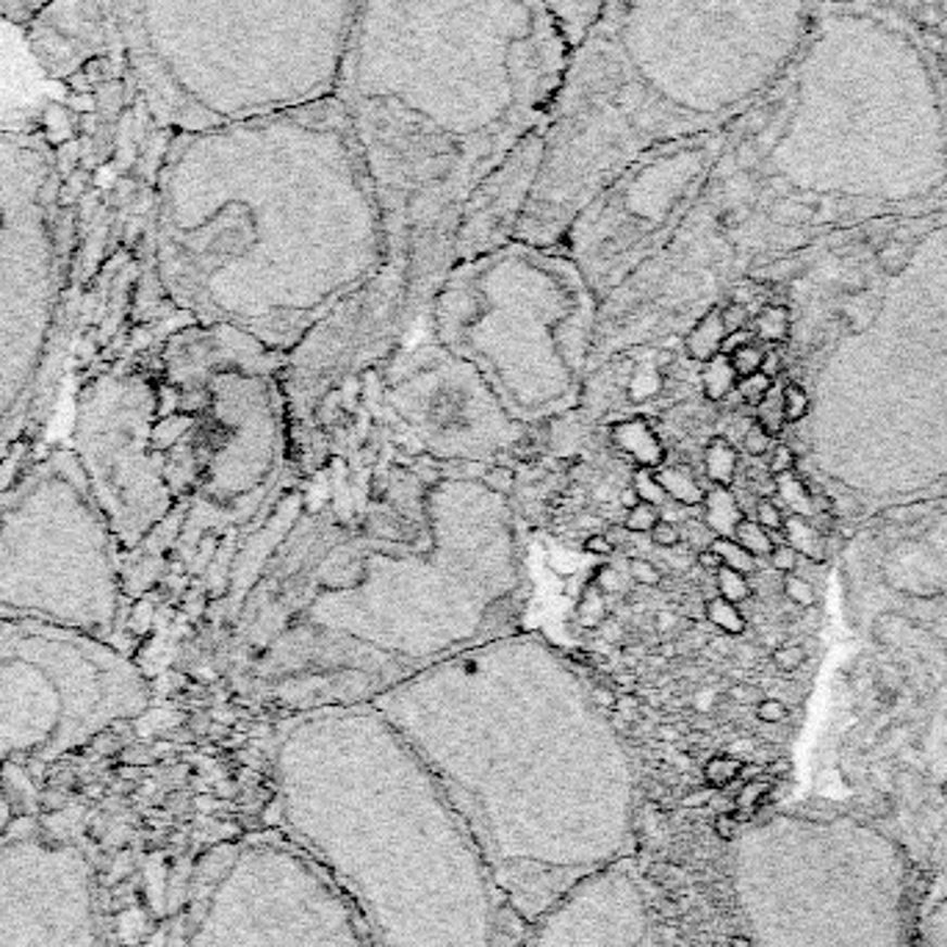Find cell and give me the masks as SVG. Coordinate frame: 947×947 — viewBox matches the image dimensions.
<instances>
[{"label":"cell","mask_w":947,"mask_h":947,"mask_svg":"<svg viewBox=\"0 0 947 947\" xmlns=\"http://www.w3.org/2000/svg\"><path fill=\"white\" fill-rule=\"evenodd\" d=\"M727 339V330H723V319H720V311L712 308L704 316L693 330L687 332L684 339V350H687L690 361L695 364H707L709 357L720 355V344Z\"/></svg>","instance_id":"cell-15"},{"label":"cell","mask_w":947,"mask_h":947,"mask_svg":"<svg viewBox=\"0 0 947 947\" xmlns=\"http://www.w3.org/2000/svg\"><path fill=\"white\" fill-rule=\"evenodd\" d=\"M782 591L784 596L790 598V602L795 604V607H815L818 604V591H815V584L809 582L806 577H800V573H784L782 579Z\"/></svg>","instance_id":"cell-27"},{"label":"cell","mask_w":947,"mask_h":947,"mask_svg":"<svg viewBox=\"0 0 947 947\" xmlns=\"http://www.w3.org/2000/svg\"><path fill=\"white\" fill-rule=\"evenodd\" d=\"M718 834L723 839H734V820L729 818H720L718 820Z\"/></svg>","instance_id":"cell-52"},{"label":"cell","mask_w":947,"mask_h":947,"mask_svg":"<svg viewBox=\"0 0 947 947\" xmlns=\"http://www.w3.org/2000/svg\"><path fill=\"white\" fill-rule=\"evenodd\" d=\"M740 468V452L734 450V443L723 435H715L712 441L704 446V471H707L709 482L720 488H732L737 480Z\"/></svg>","instance_id":"cell-16"},{"label":"cell","mask_w":947,"mask_h":947,"mask_svg":"<svg viewBox=\"0 0 947 947\" xmlns=\"http://www.w3.org/2000/svg\"><path fill=\"white\" fill-rule=\"evenodd\" d=\"M770 659H773L775 671L795 673L806 662V648L800 643H782L779 648H773V657Z\"/></svg>","instance_id":"cell-36"},{"label":"cell","mask_w":947,"mask_h":947,"mask_svg":"<svg viewBox=\"0 0 947 947\" xmlns=\"http://www.w3.org/2000/svg\"><path fill=\"white\" fill-rule=\"evenodd\" d=\"M695 566L704 568V571L715 573L720 568V557L712 552V548H702V552L695 554Z\"/></svg>","instance_id":"cell-50"},{"label":"cell","mask_w":947,"mask_h":947,"mask_svg":"<svg viewBox=\"0 0 947 947\" xmlns=\"http://www.w3.org/2000/svg\"><path fill=\"white\" fill-rule=\"evenodd\" d=\"M947 191V92L934 39L889 0H820L784 78L734 123L698 205L732 244L893 216L868 186Z\"/></svg>","instance_id":"cell-2"},{"label":"cell","mask_w":947,"mask_h":947,"mask_svg":"<svg viewBox=\"0 0 947 947\" xmlns=\"http://www.w3.org/2000/svg\"><path fill=\"white\" fill-rule=\"evenodd\" d=\"M750 332L762 346H779L790 339L793 330V314L787 305H765L754 319H750Z\"/></svg>","instance_id":"cell-18"},{"label":"cell","mask_w":947,"mask_h":947,"mask_svg":"<svg viewBox=\"0 0 947 947\" xmlns=\"http://www.w3.org/2000/svg\"><path fill=\"white\" fill-rule=\"evenodd\" d=\"M875 261H879L884 275H900V272H906V266L911 264V241H906L904 236L895 233L893 239L884 241V244L875 250Z\"/></svg>","instance_id":"cell-23"},{"label":"cell","mask_w":947,"mask_h":947,"mask_svg":"<svg viewBox=\"0 0 947 947\" xmlns=\"http://www.w3.org/2000/svg\"><path fill=\"white\" fill-rule=\"evenodd\" d=\"M784 543H790L800 557L812 563H823L829 557V538L823 529H818L815 518L790 516L784 521Z\"/></svg>","instance_id":"cell-14"},{"label":"cell","mask_w":947,"mask_h":947,"mask_svg":"<svg viewBox=\"0 0 947 947\" xmlns=\"http://www.w3.org/2000/svg\"><path fill=\"white\" fill-rule=\"evenodd\" d=\"M652 543L659 548L679 546V543H682V529H679V523L659 518V521L654 523V529H652Z\"/></svg>","instance_id":"cell-42"},{"label":"cell","mask_w":947,"mask_h":947,"mask_svg":"<svg viewBox=\"0 0 947 947\" xmlns=\"http://www.w3.org/2000/svg\"><path fill=\"white\" fill-rule=\"evenodd\" d=\"M48 3L50 0H0V20L25 25L34 12H39Z\"/></svg>","instance_id":"cell-34"},{"label":"cell","mask_w":947,"mask_h":947,"mask_svg":"<svg viewBox=\"0 0 947 947\" xmlns=\"http://www.w3.org/2000/svg\"><path fill=\"white\" fill-rule=\"evenodd\" d=\"M607 0H543V7L554 17V23L560 25L563 37L568 39L571 50L582 42L593 20L598 17L602 7Z\"/></svg>","instance_id":"cell-12"},{"label":"cell","mask_w":947,"mask_h":947,"mask_svg":"<svg viewBox=\"0 0 947 947\" xmlns=\"http://www.w3.org/2000/svg\"><path fill=\"white\" fill-rule=\"evenodd\" d=\"M468 673L446 693H388L380 712L430 770L498 893L532 929L577 881L629 856L632 765L604 709L566 677L518 687Z\"/></svg>","instance_id":"cell-3"},{"label":"cell","mask_w":947,"mask_h":947,"mask_svg":"<svg viewBox=\"0 0 947 947\" xmlns=\"http://www.w3.org/2000/svg\"><path fill=\"white\" fill-rule=\"evenodd\" d=\"M480 482L491 493H498V496H507V493L513 491V485H516V474H513L510 468H505V466H493V468H488L485 474H482Z\"/></svg>","instance_id":"cell-39"},{"label":"cell","mask_w":947,"mask_h":947,"mask_svg":"<svg viewBox=\"0 0 947 947\" xmlns=\"http://www.w3.org/2000/svg\"><path fill=\"white\" fill-rule=\"evenodd\" d=\"M23 28L37 62L53 78H67L100 55H117L105 0H50Z\"/></svg>","instance_id":"cell-10"},{"label":"cell","mask_w":947,"mask_h":947,"mask_svg":"<svg viewBox=\"0 0 947 947\" xmlns=\"http://www.w3.org/2000/svg\"><path fill=\"white\" fill-rule=\"evenodd\" d=\"M704 618H707L709 627L718 629L720 634H729V637H737V634H743L748 629L743 609L737 604L727 602L723 596H712L704 602Z\"/></svg>","instance_id":"cell-20"},{"label":"cell","mask_w":947,"mask_h":947,"mask_svg":"<svg viewBox=\"0 0 947 947\" xmlns=\"http://www.w3.org/2000/svg\"><path fill=\"white\" fill-rule=\"evenodd\" d=\"M762 371L765 377H770V380H779V375H782L784 371V357H782V352L779 350H765V357H762Z\"/></svg>","instance_id":"cell-45"},{"label":"cell","mask_w":947,"mask_h":947,"mask_svg":"<svg viewBox=\"0 0 947 947\" xmlns=\"http://www.w3.org/2000/svg\"><path fill=\"white\" fill-rule=\"evenodd\" d=\"M720 319H723V330L737 332L750 325V311L743 302H729L727 308H720Z\"/></svg>","instance_id":"cell-41"},{"label":"cell","mask_w":947,"mask_h":947,"mask_svg":"<svg viewBox=\"0 0 947 947\" xmlns=\"http://www.w3.org/2000/svg\"><path fill=\"white\" fill-rule=\"evenodd\" d=\"M613 548H616V543L609 541V535H602V532L584 538V552L596 554V557H607V554H613Z\"/></svg>","instance_id":"cell-46"},{"label":"cell","mask_w":947,"mask_h":947,"mask_svg":"<svg viewBox=\"0 0 947 947\" xmlns=\"http://www.w3.org/2000/svg\"><path fill=\"white\" fill-rule=\"evenodd\" d=\"M798 466V455H795L793 446L787 443H775L773 450L768 452V474L770 477H782V474L795 471Z\"/></svg>","instance_id":"cell-38"},{"label":"cell","mask_w":947,"mask_h":947,"mask_svg":"<svg viewBox=\"0 0 947 947\" xmlns=\"http://www.w3.org/2000/svg\"><path fill=\"white\" fill-rule=\"evenodd\" d=\"M632 491L637 493L640 502H648V505L654 507H662L665 502H668V493H665V488L659 485L657 474H654L652 468H637V471H634Z\"/></svg>","instance_id":"cell-26"},{"label":"cell","mask_w":947,"mask_h":947,"mask_svg":"<svg viewBox=\"0 0 947 947\" xmlns=\"http://www.w3.org/2000/svg\"><path fill=\"white\" fill-rule=\"evenodd\" d=\"M748 341H757L754 339V332H750V327H745V330H737V332H727V339H723V344H720V352H723V355H732L737 346L748 344Z\"/></svg>","instance_id":"cell-47"},{"label":"cell","mask_w":947,"mask_h":947,"mask_svg":"<svg viewBox=\"0 0 947 947\" xmlns=\"http://www.w3.org/2000/svg\"><path fill=\"white\" fill-rule=\"evenodd\" d=\"M136 98L191 134L336 98L361 0H105Z\"/></svg>","instance_id":"cell-7"},{"label":"cell","mask_w":947,"mask_h":947,"mask_svg":"<svg viewBox=\"0 0 947 947\" xmlns=\"http://www.w3.org/2000/svg\"><path fill=\"white\" fill-rule=\"evenodd\" d=\"M659 485L665 488L671 502H679L684 507H702L707 491L702 488V482L695 480L693 471L684 466H659L657 471Z\"/></svg>","instance_id":"cell-17"},{"label":"cell","mask_w":947,"mask_h":947,"mask_svg":"<svg viewBox=\"0 0 947 947\" xmlns=\"http://www.w3.org/2000/svg\"><path fill=\"white\" fill-rule=\"evenodd\" d=\"M779 438H773L770 432H765L757 421H750L743 432V452L748 457H768V452L773 450Z\"/></svg>","instance_id":"cell-33"},{"label":"cell","mask_w":947,"mask_h":947,"mask_svg":"<svg viewBox=\"0 0 947 947\" xmlns=\"http://www.w3.org/2000/svg\"><path fill=\"white\" fill-rule=\"evenodd\" d=\"M737 380H740L737 371H734L732 361H729V355H723V352L709 357L702 369V388H704V396H707L709 402L729 400V396L734 394V388H737Z\"/></svg>","instance_id":"cell-19"},{"label":"cell","mask_w":947,"mask_h":947,"mask_svg":"<svg viewBox=\"0 0 947 947\" xmlns=\"http://www.w3.org/2000/svg\"><path fill=\"white\" fill-rule=\"evenodd\" d=\"M762 357H765V346L759 344V341H748V344L737 346V350L729 355V361H732L737 377H748L754 375V371L762 369Z\"/></svg>","instance_id":"cell-30"},{"label":"cell","mask_w":947,"mask_h":947,"mask_svg":"<svg viewBox=\"0 0 947 947\" xmlns=\"http://www.w3.org/2000/svg\"><path fill=\"white\" fill-rule=\"evenodd\" d=\"M709 548H712V552L720 557V566H727V568H732V571L745 573V577L757 571V557L745 552V548L740 546L734 538H715L712 546Z\"/></svg>","instance_id":"cell-24"},{"label":"cell","mask_w":947,"mask_h":947,"mask_svg":"<svg viewBox=\"0 0 947 947\" xmlns=\"http://www.w3.org/2000/svg\"><path fill=\"white\" fill-rule=\"evenodd\" d=\"M598 591L602 593H618L621 591V584H623V579L618 577V571L616 568H602V571H598Z\"/></svg>","instance_id":"cell-49"},{"label":"cell","mask_w":947,"mask_h":947,"mask_svg":"<svg viewBox=\"0 0 947 947\" xmlns=\"http://www.w3.org/2000/svg\"><path fill=\"white\" fill-rule=\"evenodd\" d=\"M275 815L355 906L371 947H527L529 925L380 709L296 723L275 757Z\"/></svg>","instance_id":"cell-4"},{"label":"cell","mask_w":947,"mask_h":947,"mask_svg":"<svg viewBox=\"0 0 947 947\" xmlns=\"http://www.w3.org/2000/svg\"><path fill=\"white\" fill-rule=\"evenodd\" d=\"M568 64L543 0H361L336 100L388 250L419 258L455 241L474 189L548 134Z\"/></svg>","instance_id":"cell-1"},{"label":"cell","mask_w":947,"mask_h":947,"mask_svg":"<svg viewBox=\"0 0 947 947\" xmlns=\"http://www.w3.org/2000/svg\"><path fill=\"white\" fill-rule=\"evenodd\" d=\"M759 690L750 687V684H732V690H729V698L737 704H759L762 698H759Z\"/></svg>","instance_id":"cell-48"},{"label":"cell","mask_w":947,"mask_h":947,"mask_svg":"<svg viewBox=\"0 0 947 947\" xmlns=\"http://www.w3.org/2000/svg\"><path fill=\"white\" fill-rule=\"evenodd\" d=\"M782 405H784V416H787V425H798V421L806 419V413H809V407H812V402H809V394L804 391V386H798V382H787V386H782Z\"/></svg>","instance_id":"cell-28"},{"label":"cell","mask_w":947,"mask_h":947,"mask_svg":"<svg viewBox=\"0 0 947 947\" xmlns=\"http://www.w3.org/2000/svg\"><path fill=\"white\" fill-rule=\"evenodd\" d=\"M743 518L745 510L740 505V498L732 493V488H709L702 505V521L707 523L715 538H734V529H737Z\"/></svg>","instance_id":"cell-13"},{"label":"cell","mask_w":947,"mask_h":947,"mask_svg":"<svg viewBox=\"0 0 947 947\" xmlns=\"http://www.w3.org/2000/svg\"><path fill=\"white\" fill-rule=\"evenodd\" d=\"M754 421H757V425L762 427L765 432H770L773 438H782L784 427H787V416H784V405H782V388L779 386L770 388L768 396L757 405Z\"/></svg>","instance_id":"cell-22"},{"label":"cell","mask_w":947,"mask_h":947,"mask_svg":"<svg viewBox=\"0 0 947 947\" xmlns=\"http://www.w3.org/2000/svg\"><path fill=\"white\" fill-rule=\"evenodd\" d=\"M934 50H936V59H939L942 80H945V92H947V25L945 31H942V37L934 42Z\"/></svg>","instance_id":"cell-51"},{"label":"cell","mask_w":947,"mask_h":947,"mask_svg":"<svg viewBox=\"0 0 947 947\" xmlns=\"http://www.w3.org/2000/svg\"><path fill=\"white\" fill-rule=\"evenodd\" d=\"M820 0H607L571 50L518 233L560 239L640 153L745 117L798 59Z\"/></svg>","instance_id":"cell-5"},{"label":"cell","mask_w":947,"mask_h":947,"mask_svg":"<svg viewBox=\"0 0 947 947\" xmlns=\"http://www.w3.org/2000/svg\"><path fill=\"white\" fill-rule=\"evenodd\" d=\"M652 909L629 859L577 884L529 929L527 947H646Z\"/></svg>","instance_id":"cell-9"},{"label":"cell","mask_w":947,"mask_h":947,"mask_svg":"<svg viewBox=\"0 0 947 947\" xmlns=\"http://www.w3.org/2000/svg\"><path fill=\"white\" fill-rule=\"evenodd\" d=\"M740 773H743V762L734 757H715L709 759L707 768H704V775H707V782L712 784V787H727V784L734 782Z\"/></svg>","instance_id":"cell-31"},{"label":"cell","mask_w":947,"mask_h":947,"mask_svg":"<svg viewBox=\"0 0 947 947\" xmlns=\"http://www.w3.org/2000/svg\"><path fill=\"white\" fill-rule=\"evenodd\" d=\"M191 947H371L355 906L289 837L211 856L191 906Z\"/></svg>","instance_id":"cell-8"},{"label":"cell","mask_w":947,"mask_h":947,"mask_svg":"<svg viewBox=\"0 0 947 947\" xmlns=\"http://www.w3.org/2000/svg\"><path fill=\"white\" fill-rule=\"evenodd\" d=\"M627 573L632 582L643 584V588H657V584H662V573H659L657 563L646 560V557H632L627 563Z\"/></svg>","instance_id":"cell-37"},{"label":"cell","mask_w":947,"mask_h":947,"mask_svg":"<svg viewBox=\"0 0 947 947\" xmlns=\"http://www.w3.org/2000/svg\"><path fill=\"white\" fill-rule=\"evenodd\" d=\"M798 560H800V554L795 552V548L790 546V543H775L773 552L768 554L770 568H773V571H779V573H793L795 568H798Z\"/></svg>","instance_id":"cell-40"},{"label":"cell","mask_w":947,"mask_h":947,"mask_svg":"<svg viewBox=\"0 0 947 947\" xmlns=\"http://www.w3.org/2000/svg\"><path fill=\"white\" fill-rule=\"evenodd\" d=\"M906 682V673L900 671L898 665H884L879 671V687L884 690L886 695H895L900 687H904Z\"/></svg>","instance_id":"cell-44"},{"label":"cell","mask_w":947,"mask_h":947,"mask_svg":"<svg viewBox=\"0 0 947 947\" xmlns=\"http://www.w3.org/2000/svg\"><path fill=\"white\" fill-rule=\"evenodd\" d=\"M754 521L762 523L768 532H784V521H787V516H784L782 507L775 505L773 498L759 496L757 507H754Z\"/></svg>","instance_id":"cell-35"},{"label":"cell","mask_w":947,"mask_h":947,"mask_svg":"<svg viewBox=\"0 0 947 947\" xmlns=\"http://www.w3.org/2000/svg\"><path fill=\"white\" fill-rule=\"evenodd\" d=\"M155 247L166 277L203 283L241 269L357 277L375 266L386 222L339 100L166 136Z\"/></svg>","instance_id":"cell-6"},{"label":"cell","mask_w":947,"mask_h":947,"mask_svg":"<svg viewBox=\"0 0 947 947\" xmlns=\"http://www.w3.org/2000/svg\"><path fill=\"white\" fill-rule=\"evenodd\" d=\"M715 591H718V596H723L727 602L732 604H743L750 598V582L745 573L732 571V568L720 566L718 571H715Z\"/></svg>","instance_id":"cell-25"},{"label":"cell","mask_w":947,"mask_h":947,"mask_svg":"<svg viewBox=\"0 0 947 947\" xmlns=\"http://www.w3.org/2000/svg\"><path fill=\"white\" fill-rule=\"evenodd\" d=\"M659 507L648 505V502H637L634 507H629L627 518H623V529L634 532V535H643V532H652L654 523L659 521Z\"/></svg>","instance_id":"cell-32"},{"label":"cell","mask_w":947,"mask_h":947,"mask_svg":"<svg viewBox=\"0 0 947 947\" xmlns=\"http://www.w3.org/2000/svg\"><path fill=\"white\" fill-rule=\"evenodd\" d=\"M613 443H616L618 452H623L629 460L637 463V468H652V471H657L665 463L662 441L648 427V421L643 419H629L613 427Z\"/></svg>","instance_id":"cell-11"},{"label":"cell","mask_w":947,"mask_h":947,"mask_svg":"<svg viewBox=\"0 0 947 947\" xmlns=\"http://www.w3.org/2000/svg\"><path fill=\"white\" fill-rule=\"evenodd\" d=\"M765 784H750V787H745V793H743V804H748V800H757L759 798V793H765Z\"/></svg>","instance_id":"cell-53"},{"label":"cell","mask_w":947,"mask_h":947,"mask_svg":"<svg viewBox=\"0 0 947 947\" xmlns=\"http://www.w3.org/2000/svg\"><path fill=\"white\" fill-rule=\"evenodd\" d=\"M787 707H784L779 698H762V702L757 704V718L762 720V723H784L787 720Z\"/></svg>","instance_id":"cell-43"},{"label":"cell","mask_w":947,"mask_h":947,"mask_svg":"<svg viewBox=\"0 0 947 947\" xmlns=\"http://www.w3.org/2000/svg\"><path fill=\"white\" fill-rule=\"evenodd\" d=\"M773 386L775 382L770 380V377H765L762 371H754V375H748V377H740L737 388H734V394L740 396V402H743V405L757 407L759 402L768 396V391Z\"/></svg>","instance_id":"cell-29"},{"label":"cell","mask_w":947,"mask_h":947,"mask_svg":"<svg viewBox=\"0 0 947 947\" xmlns=\"http://www.w3.org/2000/svg\"><path fill=\"white\" fill-rule=\"evenodd\" d=\"M734 541H737L740 546L745 548V552L754 554L757 560L759 557H768V554L773 552V546H775L773 535H770L768 529L748 516H745L743 521L737 523V529H734Z\"/></svg>","instance_id":"cell-21"}]
</instances>
